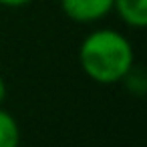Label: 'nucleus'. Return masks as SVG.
I'll return each instance as SVG.
<instances>
[{
    "mask_svg": "<svg viewBox=\"0 0 147 147\" xmlns=\"http://www.w3.org/2000/svg\"><path fill=\"white\" fill-rule=\"evenodd\" d=\"M113 10L129 28L147 26V0H113Z\"/></svg>",
    "mask_w": 147,
    "mask_h": 147,
    "instance_id": "3",
    "label": "nucleus"
},
{
    "mask_svg": "<svg viewBox=\"0 0 147 147\" xmlns=\"http://www.w3.org/2000/svg\"><path fill=\"white\" fill-rule=\"evenodd\" d=\"M121 81L125 83L127 91L133 93V95H137V97H143V95L147 93V77H145L143 69H139V67H135V65L129 69V73H127Z\"/></svg>",
    "mask_w": 147,
    "mask_h": 147,
    "instance_id": "5",
    "label": "nucleus"
},
{
    "mask_svg": "<svg viewBox=\"0 0 147 147\" xmlns=\"http://www.w3.org/2000/svg\"><path fill=\"white\" fill-rule=\"evenodd\" d=\"M4 99H6V83H4L2 77H0V105L4 103Z\"/></svg>",
    "mask_w": 147,
    "mask_h": 147,
    "instance_id": "7",
    "label": "nucleus"
},
{
    "mask_svg": "<svg viewBox=\"0 0 147 147\" xmlns=\"http://www.w3.org/2000/svg\"><path fill=\"white\" fill-rule=\"evenodd\" d=\"M79 65L91 81L113 85L135 65V53L129 38L119 30L97 28L83 38L79 47Z\"/></svg>",
    "mask_w": 147,
    "mask_h": 147,
    "instance_id": "1",
    "label": "nucleus"
},
{
    "mask_svg": "<svg viewBox=\"0 0 147 147\" xmlns=\"http://www.w3.org/2000/svg\"><path fill=\"white\" fill-rule=\"evenodd\" d=\"M61 10L79 24H93L113 12V0H61Z\"/></svg>",
    "mask_w": 147,
    "mask_h": 147,
    "instance_id": "2",
    "label": "nucleus"
},
{
    "mask_svg": "<svg viewBox=\"0 0 147 147\" xmlns=\"http://www.w3.org/2000/svg\"><path fill=\"white\" fill-rule=\"evenodd\" d=\"M34 0H0V6H6V8H22L28 6Z\"/></svg>",
    "mask_w": 147,
    "mask_h": 147,
    "instance_id": "6",
    "label": "nucleus"
},
{
    "mask_svg": "<svg viewBox=\"0 0 147 147\" xmlns=\"http://www.w3.org/2000/svg\"><path fill=\"white\" fill-rule=\"evenodd\" d=\"M20 145V127L12 113L0 107V147H18Z\"/></svg>",
    "mask_w": 147,
    "mask_h": 147,
    "instance_id": "4",
    "label": "nucleus"
}]
</instances>
